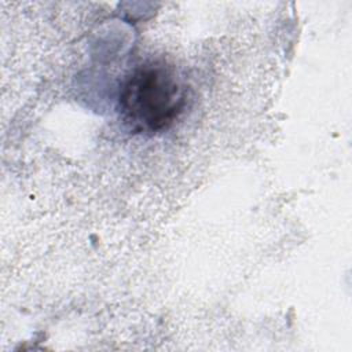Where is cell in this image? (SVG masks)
<instances>
[{
    "instance_id": "6da1fadb",
    "label": "cell",
    "mask_w": 352,
    "mask_h": 352,
    "mask_svg": "<svg viewBox=\"0 0 352 352\" xmlns=\"http://www.w3.org/2000/svg\"><path fill=\"white\" fill-rule=\"evenodd\" d=\"M118 104L121 118L132 132H160L183 113L187 91L172 67L151 62L126 76Z\"/></svg>"
}]
</instances>
